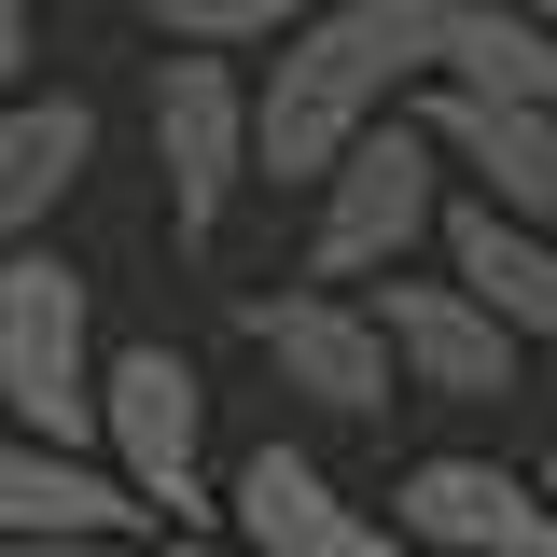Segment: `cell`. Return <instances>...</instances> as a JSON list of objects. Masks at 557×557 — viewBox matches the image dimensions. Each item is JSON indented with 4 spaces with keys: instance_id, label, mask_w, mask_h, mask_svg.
<instances>
[{
    "instance_id": "obj_7",
    "label": "cell",
    "mask_w": 557,
    "mask_h": 557,
    "mask_svg": "<svg viewBox=\"0 0 557 557\" xmlns=\"http://www.w3.org/2000/svg\"><path fill=\"white\" fill-rule=\"evenodd\" d=\"M391 516H405L418 557H557V487L544 460H405L391 487Z\"/></svg>"
},
{
    "instance_id": "obj_15",
    "label": "cell",
    "mask_w": 557,
    "mask_h": 557,
    "mask_svg": "<svg viewBox=\"0 0 557 557\" xmlns=\"http://www.w3.org/2000/svg\"><path fill=\"white\" fill-rule=\"evenodd\" d=\"M544 487H557V446H544Z\"/></svg>"
},
{
    "instance_id": "obj_8",
    "label": "cell",
    "mask_w": 557,
    "mask_h": 557,
    "mask_svg": "<svg viewBox=\"0 0 557 557\" xmlns=\"http://www.w3.org/2000/svg\"><path fill=\"white\" fill-rule=\"evenodd\" d=\"M223 516H237V544H265V557H418L405 544V516H376V502H348L293 432H265L237 474H223Z\"/></svg>"
},
{
    "instance_id": "obj_10",
    "label": "cell",
    "mask_w": 557,
    "mask_h": 557,
    "mask_svg": "<svg viewBox=\"0 0 557 557\" xmlns=\"http://www.w3.org/2000/svg\"><path fill=\"white\" fill-rule=\"evenodd\" d=\"M84 168H98V98H70V84L0 98V251L14 237H57V209L84 196Z\"/></svg>"
},
{
    "instance_id": "obj_4",
    "label": "cell",
    "mask_w": 557,
    "mask_h": 557,
    "mask_svg": "<svg viewBox=\"0 0 557 557\" xmlns=\"http://www.w3.org/2000/svg\"><path fill=\"white\" fill-rule=\"evenodd\" d=\"M98 446L139 474V502H153L168 530H196L209 516V376H196V348H168V335L112 348V376H98Z\"/></svg>"
},
{
    "instance_id": "obj_16",
    "label": "cell",
    "mask_w": 557,
    "mask_h": 557,
    "mask_svg": "<svg viewBox=\"0 0 557 557\" xmlns=\"http://www.w3.org/2000/svg\"><path fill=\"white\" fill-rule=\"evenodd\" d=\"M530 14H557V0H530Z\"/></svg>"
},
{
    "instance_id": "obj_14",
    "label": "cell",
    "mask_w": 557,
    "mask_h": 557,
    "mask_svg": "<svg viewBox=\"0 0 557 557\" xmlns=\"http://www.w3.org/2000/svg\"><path fill=\"white\" fill-rule=\"evenodd\" d=\"M139 557H265V544H237V530H153Z\"/></svg>"
},
{
    "instance_id": "obj_3",
    "label": "cell",
    "mask_w": 557,
    "mask_h": 557,
    "mask_svg": "<svg viewBox=\"0 0 557 557\" xmlns=\"http://www.w3.org/2000/svg\"><path fill=\"white\" fill-rule=\"evenodd\" d=\"M446 237V139L418 126V98L405 112H376V126L348 139V168L307 196V278H391V265H418Z\"/></svg>"
},
{
    "instance_id": "obj_12",
    "label": "cell",
    "mask_w": 557,
    "mask_h": 557,
    "mask_svg": "<svg viewBox=\"0 0 557 557\" xmlns=\"http://www.w3.org/2000/svg\"><path fill=\"white\" fill-rule=\"evenodd\" d=\"M126 14L153 28V42H237V57H265L307 0H126Z\"/></svg>"
},
{
    "instance_id": "obj_13",
    "label": "cell",
    "mask_w": 557,
    "mask_h": 557,
    "mask_svg": "<svg viewBox=\"0 0 557 557\" xmlns=\"http://www.w3.org/2000/svg\"><path fill=\"white\" fill-rule=\"evenodd\" d=\"M28 57H42V28H28V0H0V98H28Z\"/></svg>"
},
{
    "instance_id": "obj_6",
    "label": "cell",
    "mask_w": 557,
    "mask_h": 557,
    "mask_svg": "<svg viewBox=\"0 0 557 557\" xmlns=\"http://www.w3.org/2000/svg\"><path fill=\"white\" fill-rule=\"evenodd\" d=\"M362 293H376V321H391V348H405V391H418V405H502V391H516V348H530V335H516L446 251L362 278Z\"/></svg>"
},
{
    "instance_id": "obj_2",
    "label": "cell",
    "mask_w": 557,
    "mask_h": 557,
    "mask_svg": "<svg viewBox=\"0 0 557 557\" xmlns=\"http://www.w3.org/2000/svg\"><path fill=\"white\" fill-rule=\"evenodd\" d=\"M153 182H168V237L182 251H223L237 196L265 182V126H251L237 42H168L153 57Z\"/></svg>"
},
{
    "instance_id": "obj_1",
    "label": "cell",
    "mask_w": 557,
    "mask_h": 557,
    "mask_svg": "<svg viewBox=\"0 0 557 557\" xmlns=\"http://www.w3.org/2000/svg\"><path fill=\"white\" fill-rule=\"evenodd\" d=\"M98 278L70 265L57 237H14L0 251V418L14 432H57V446H98Z\"/></svg>"
},
{
    "instance_id": "obj_11",
    "label": "cell",
    "mask_w": 557,
    "mask_h": 557,
    "mask_svg": "<svg viewBox=\"0 0 557 557\" xmlns=\"http://www.w3.org/2000/svg\"><path fill=\"white\" fill-rule=\"evenodd\" d=\"M432 251L474 278V293H487V307H502L530 348H557V223H530V209H502V196H474V182H460Z\"/></svg>"
},
{
    "instance_id": "obj_5",
    "label": "cell",
    "mask_w": 557,
    "mask_h": 557,
    "mask_svg": "<svg viewBox=\"0 0 557 557\" xmlns=\"http://www.w3.org/2000/svg\"><path fill=\"white\" fill-rule=\"evenodd\" d=\"M251 348L278 362V391H307L321 418H391L405 405V348L376 321V293H348V278L251 293Z\"/></svg>"
},
{
    "instance_id": "obj_9",
    "label": "cell",
    "mask_w": 557,
    "mask_h": 557,
    "mask_svg": "<svg viewBox=\"0 0 557 557\" xmlns=\"http://www.w3.org/2000/svg\"><path fill=\"white\" fill-rule=\"evenodd\" d=\"M418 126L446 139V168L474 196L557 223V98H502V84H418Z\"/></svg>"
},
{
    "instance_id": "obj_17",
    "label": "cell",
    "mask_w": 557,
    "mask_h": 557,
    "mask_svg": "<svg viewBox=\"0 0 557 557\" xmlns=\"http://www.w3.org/2000/svg\"><path fill=\"white\" fill-rule=\"evenodd\" d=\"M0 432H14V418H0Z\"/></svg>"
}]
</instances>
